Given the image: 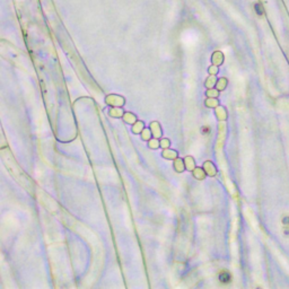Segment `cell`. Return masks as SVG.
Here are the masks:
<instances>
[{
  "label": "cell",
  "mask_w": 289,
  "mask_h": 289,
  "mask_svg": "<svg viewBox=\"0 0 289 289\" xmlns=\"http://www.w3.org/2000/svg\"><path fill=\"white\" fill-rule=\"evenodd\" d=\"M219 280H220L223 283H228L230 280H232V277H230L229 272H227V271H223V272L219 273Z\"/></svg>",
  "instance_id": "cell-1"
},
{
  "label": "cell",
  "mask_w": 289,
  "mask_h": 289,
  "mask_svg": "<svg viewBox=\"0 0 289 289\" xmlns=\"http://www.w3.org/2000/svg\"><path fill=\"white\" fill-rule=\"evenodd\" d=\"M255 9H256V13H258L259 15H262V14H263V8L261 7L260 3H256V5H255Z\"/></svg>",
  "instance_id": "cell-2"
},
{
  "label": "cell",
  "mask_w": 289,
  "mask_h": 289,
  "mask_svg": "<svg viewBox=\"0 0 289 289\" xmlns=\"http://www.w3.org/2000/svg\"><path fill=\"white\" fill-rule=\"evenodd\" d=\"M282 223H283L285 225H288V226H289V216H288V217H285V218H283V219H282Z\"/></svg>",
  "instance_id": "cell-3"
}]
</instances>
